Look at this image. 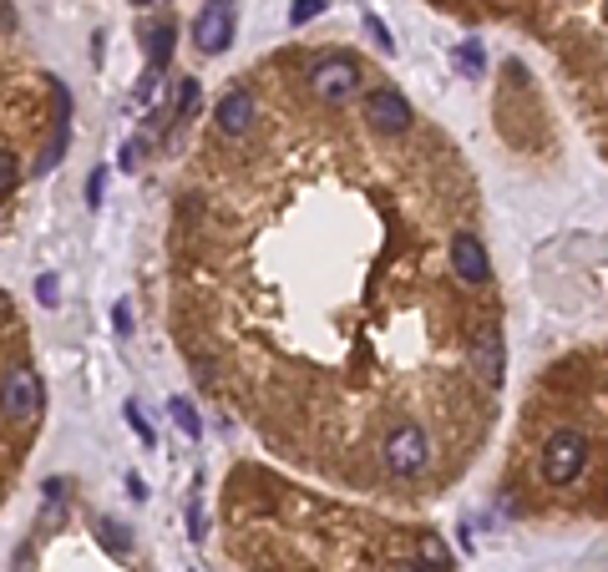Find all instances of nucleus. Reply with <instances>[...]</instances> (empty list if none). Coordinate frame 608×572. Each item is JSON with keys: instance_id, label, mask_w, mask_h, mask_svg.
Listing matches in <instances>:
<instances>
[{"instance_id": "obj_1", "label": "nucleus", "mask_w": 608, "mask_h": 572, "mask_svg": "<svg viewBox=\"0 0 608 572\" xmlns=\"http://www.w3.org/2000/svg\"><path fill=\"white\" fill-rule=\"evenodd\" d=\"M249 87L254 127H208L173 203V340L279 461L441 497L507 385L482 193L431 122L380 132L360 102H320L304 46Z\"/></svg>"}, {"instance_id": "obj_2", "label": "nucleus", "mask_w": 608, "mask_h": 572, "mask_svg": "<svg viewBox=\"0 0 608 572\" xmlns=\"http://www.w3.org/2000/svg\"><path fill=\"white\" fill-rule=\"evenodd\" d=\"M223 547L244 572H456L431 527L294 486L259 461L223 481Z\"/></svg>"}, {"instance_id": "obj_3", "label": "nucleus", "mask_w": 608, "mask_h": 572, "mask_svg": "<svg viewBox=\"0 0 608 572\" xmlns=\"http://www.w3.org/2000/svg\"><path fill=\"white\" fill-rule=\"evenodd\" d=\"M502 507L517 517H608V345L563 355L532 385Z\"/></svg>"}, {"instance_id": "obj_4", "label": "nucleus", "mask_w": 608, "mask_h": 572, "mask_svg": "<svg viewBox=\"0 0 608 572\" xmlns=\"http://www.w3.org/2000/svg\"><path fill=\"white\" fill-rule=\"evenodd\" d=\"M71 97L16 41H0V228L16 218L21 193L66 157Z\"/></svg>"}, {"instance_id": "obj_5", "label": "nucleus", "mask_w": 608, "mask_h": 572, "mask_svg": "<svg viewBox=\"0 0 608 572\" xmlns=\"http://www.w3.org/2000/svg\"><path fill=\"white\" fill-rule=\"evenodd\" d=\"M31 360V340H26V319L16 314V304L0 294V507H6V497H11V486L21 481V471H26V456H31V446H36V436H41V426L36 421H21L11 405H6V375L16 370V365H26Z\"/></svg>"}, {"instance_id": "obj_6", "label": "nucleus", "mask_w": 608, "mask_h": 572, "mask_svg": "<svg viewBox=\"0 0 608 572\" xmlns=\"http://www.w3.org/2000/svg\"><path fill=\"white\" fill-rule=\"evenodd\" d=\"M228 36H234V0H208L203 6V16H198V26H193V41H198V51H223L228 46Z\"/></svg>"}, {"instance_id": "obj_7", "label": "nucleus", "mask_w": 608, "mask_h": 572, "mask_svg": "<svg viewBox=\"0 0 608 572\" xmlns=\"http://www.w3.org/2000/svg\"><path fill=\"white\" fill-rule=\"evenodd\" d=\"M142 41H147V61H152V71H163L168 56H173V21H152V26L142 31Z\"/></svg>"}, {"instance_id": "obj_8", "label": "nucleus", "mask_w": 608, "mask_h": 572, "mask_svg": "<svg viewBox=\"0 0 608 572\" xmlns=\"http://www.w3.org/2000/svg\"><path fill=\"white\" fill-rule=\"evenodd\" d=\"M173 421H178V431H188V436H198V416L188 411L183 400H173Z\"/></svg>"}, {"instance_id": "obj_9", "label": "nucleus", "mask_w": 608, "mask_h": 572, "mask_svg": "<svg viewBox=\"0 0 608 572\" xmlns=\"http://www.w3.org/2000/svg\"><path fill=\"white\" fill-rule=\"evenodd\" d=\"M320 11H325V0H294V21H299V26H304V21H315Z\"/></svg>"}, {"instance_id": "obj_10", "label": "nucleus", "mask_w": 608, "mask_h": 572, "mask_svg": "<svg viewBox=\"0 0 608 572\" xmlns=\"http://www.w3.org/2000/svg\"><path fill=\"white\" fill-rule=\"evenodd\" d=\"M462 66H467V71H482V51H477V46H462Z\"/></svg>"}, {"instance_id": "obj_11", "label": "nucleus", "mask_w": 608, "mask_h": 572, "mask_svg": "<svg viewBox=\"0 0 608 572\" xmlns=\"http://www.w3.org/2000/svg\"><path fill=\"white\" fill-rule=\"evenodd\" d=\"M87 198H92V203H102V173H92V183H87Z\"/></svg>"}, {"instance_id": "obj_12", "label": "nucleus", "mask_w": 608, "mask_h": 572, "mask_svg": "<svg viewBox=\"0 0 608 572\" xmlns=\"http://www.w3.org/2000/svg\"><path fill=\"white\" fill-rule=\"evenodd\" d=\"M41 304H56V279H41Z\"/></svg>"}, {"instance_id": "obj_13", "label": "nucleus", "mask_w": 608, "mask_h": 572, "mask_svg": "<svg viewBox=\"0 0 608 572\" xmlns=\"http://www.w3.org/2000/svg\"><path fill=\"white\" fill-rule=\"evenodd\" d=\"M132 6H163V0H132Z\"/></svg>"}]
</instances>
